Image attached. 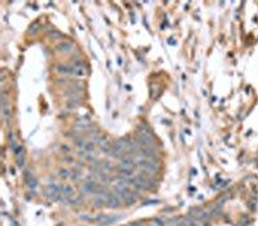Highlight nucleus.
<instances>
[{
	"instance_id": "nucleus-1",
	"label": "nucleus",
	"mask_w": 258,
	"mask_h": 226,
	"mask_svg": "<svg viewBox=\"0 0 258 226\" xmlns=\"http://www.w3.org/2000/svg\"><path fill=\"white\" fill-rule=\"evenodd\" d=\"M119 220V216L116 217H112V216H106V215H98L97 217L92 218V222H96V224H99V225H110V224H114Z\"/></svg>"
},
{
	"instance_id": "nucleus-2",
	"label": "nucleus",
	"mask_w": 258,
	"mask_h": 226,
	"mask_svg": "<svg viewBox=\"0 0 258 226\" xmlns=\"http://www.w3.org/2000/svg\"><path fill=\"white\" fill-rule=\"evenodd\" d=\"M106 199H107V206L110 208H119L120 207V199L116 194H114L111 191L106 193Z\"/></svg>"
},
{
	"instance_id": "nucleus-3",
	"label": "nucleus",
	"mask_w": 258,
	"mask_h": 226,
	"mask_svg": "<svg viewBox=\"0 0 258 226\" xmlns=\"http://www.w3.org/2000/svg\"><path fill=\"white\" fill-rule=\"evenodd\" d=\"M137 165V162L135 160H133L131 156H123L120 159V168H127V169H133L134 167Z\"/></svg>"
},
{
	"instance_id": "nucleus-4",
	"label": "nucleus",
	"mask_w": 258,
	"mask_h": 226,
	"mask_svg": "<svg viewBox=\"0 0 258 226\" xmlns=\"http://www.w3.org/2000/svg\"><path fill=\"white\" fill-rule=\"evenodd\" d=\"M2 113H3V118L5 120H8L10 116V106L8 104V101H6L5 93L2 94Z\"/></svg>"
},
{
	"instance_id": "nucleus-5",
	"label": "nucleus",
	"mask_w": 258,
	"mask_h": 226,
	"mask_svg": "<svg viewBox=\"0 0 258 226\" xmlns=\"http://www.w3.org/2000/svg\"><path fill=\"white\" fill-rule=\"evenodd\" d=\"M14 152V156H16V160H17V165L18 167H23L25 164V150H23V146L18 145V147L13 151Z\"/></svg>"
},
{
	"instance_id": "nucleus-6",
	"label": "nucleus",
	"mask_w": 258,
	"mask_h": 226,
	"mask_svg": "<svg viewBox=\"0 0 258 226\" xmlns=\"http://www.w3.org/2000/svg\"><path fill=\"white\" fill-rule=\"evenodd\" d=\"M56 49L58 50V52H62V53H69V52H71V50L74 49V45H73V43H71V41L63 40V41H61L60 44L56 47Z\"/></svg>"
},
{
	"instance_id": "nucleus-7",
	"label": "nucleus",
	"mask_w": 258,
	"mask_h": 226,
	"mask_svg": "<svg viewBox=\"0 0 258 226\" xmlns=\"http://www.w3.org/2000/svg\"><path fill=\"white\" fill-rule=\"evenodd\" d=\"M96 187H97V184H96V182H84V185L80 187V193H81V195H85V194H94Z\"/></svg>"
},
{
	"instance_id": "nucleus-8",
	"label": "nucleus",
	"mask_w": 258,
	"mask_h": 226,
	"mask_svg": "<svg viewBox=\"0 0 258 226\" xmlns=\"http://www.w3.org/2000/svg\"><path fill=\"white\" fill-rule=\"evenodd\" d=\"M56 70L61 72V74H70V75H75V67L73 65H57Z\"/></svg>"
},
{
	"instance_id": "nucleus-9",
	"label": "nucleus",
	"mask_w": 258,
	"mask_h": 226,
	"mask_svg": "<svg viewBox=\"0 0 258 226\" xmlns=\"http://www.w3.org/2000/svg\"><path fill=\"white\" fill-rule=\"evenodd\" d=\"M25 181H26V185L28 187H31V189H35L38 185V180L35 178L34 174L31 172H28V171H25Z\"/></svg>"
},
{
	"instance_id": "nucleus-10",
	"label": "nucleus",
	"mask_w": 258,
	"mask_h": 226,
	"mask_svg": "<svg viewBox=\"0 0 258 226\" xmlns=\"http://www.w3.org/2000/svg\"><path fill=\"white\" fill-rule=\"evenodd\" d=\"M139 154L145 159H150V160H154V158L156 156V152L154 151L152 147H141Z\"/></svg>"
},
{
	"instance_id": "nucleus-11",
	"label": "nucleus",
	"mask_w": 258,
	"mask_h": 226,
	"mask_svg": "<svg viewBox=\"0 0 258 226\" xmlns=\"http://www.w3.org/2000/svg\"><path fill=\"white\" fill-rule=\"evenodd\" d=\"M58 189H60V193H62L64 196H74V193H75V189L71 186V185H58Z\"/></svg>"
},
{
	"instance_id": "nucleus-12",
	"label": "nucleus",
	"mask_w": 258,
	"mask_h": 226,
	"mask_svg": "<svg viewBox=\"0 0 258 226\" xmlns=\"http://www.w3.org/2000/svg\"><path fill=\"white\" fill-rule=\"evenodd\" d=\"M83 202V195H74V196H70V199H69V204H71V206H79Z\"/></svg>"
},
{
	"instance_id": "nucleus-13",
	"label": "nucleus",
	"mask_w": 258,
	"mask_h": 226,
	"mask_svg": "<svg viewBox=\"0 0 258 226\" xmlns=\"http://www.w3.org/2000/svg\"><path fill=\"white\" fill-rule=\"evenodd\" d=\"M156 185H157L156 182H155V181H152L151 178H150V180L146 182V184H145V186H143V190H147V191H154L155 189L157 187Z\"/></svg>"
},
{
	"instance_id": "nucleus-14",
	"label": "nucleus",
	"mask_w": 258,
	"mask_h": 226,
	"mask_svg": "<svg viewBox=\"0 0 258 226\" xmlns=\"http://www.w3.org/2000/svg\"><path fill=\"white\" fill-rule=\"evenodd\" d=\"M221 212H222V206H221V204H217V206H214V207L212 208V211L209 212V215H210L212 217H216V216H219Z\"/></svg>"
},
{
	"instance_id": "nucleus-15",
	"label": "nucleus",
	"mask_w": 258,
	"mask_h": 226,
	"mask_svg": "<svg viewBox=\"0 0 258 226\" xmlns=\"http://www.w3.org/2000/svg\"><path fill=\"white\" fill-rule=\"evenodd\" d=\"M107 193V187L105 185H98L97 184V187H96V190H94V194L96 195H103Z\"/></svg>"
},
{
	"instance_id": "nucleus-16",
	"label": "nucleus",
	"mask_w": 258,
	"mask_h": 226,
	"mask_svg": "<svg viewBox=\"0 0 258 226\" xmlns=\"http://www.w3.org/2000/svg\"><path fill=\"white\" fill-rule=\"evenodd\" d=\"M70 178L73 180V181L80 180V172H79L77 169H71L70 171Z\"/></svg>"
},
{
	"instance_id": "nucleus-17",
	"label": "nucleus",
	"mask_w": 258,
	"mask_h": 226,
	"mask_svg": "<svg viewBox=\"0 0 258 226\" xmlns=\"http://www.w3.org/2000/svg\"><path fill=\"white\" fill-rule=\"evenodd\" d=\"M85 143H87V142L84 141V138H83V137H76V138H75V145H76V146H77L79 149H84Z\"/></svg>"
},
{
	"instance_id": "nucleus-18",
	"label": "nucleus",
	"mask_w": 258,
	"mask_h": 226,
	"mask_svg": "<svg viewBox=\"0 0 258 226\" xmlns=\"http://www.w3.org/2000/svg\"><path fill=\"white\" fill-rule=\"evenodd\" d=\"M182 224H185V221H183V218H181V217L172 218V220H170V225L172 226H181Z\"/></svg>"
},
{
	"instance_id": "nucleus-19",
	"label": "nucleus",
	"mask_w": 258,
	"mask_h": 226,
	"mask_svg": "<svg viewBox=\"0 0 258 226\" xmlns=\"http://www.w3.org/2000/svg\"><path fill=\"white\" fill-rule=\"evenodd\" d=\"M84 149L87 150L88 152H93V151H94V149H96V143L93 142V141H89V142H87V143H85Z\"/></svg>"
},
{
	"instance_id": "nucleus-20",
	"label": "nucleus",
	"mask_w": 258,
	"mask_h": 226,
	"mask_svg": "<svg viewBox=\"0 0 258 226\" xmlns=\"http://www.w3.org/2000/svg\"><path fill=\"white\" fill-rule=\"evenodd\" d=\"M60 177H61L62 180L69 178V177H70V171L66 169V168H61V169H60Z\"/></svg>"
},
{
	"instance_id": "nucleus-21",
	"label": "nucleus",
	"mask_w": 258,
	"mask_h": 226,
	"mask_svg": "<svg viewBox=\"0 0 258 226\" xmlns=\"http://www.w3.org/2000/svg\"><path fill=\"white\" fill-rule=\"evenodd\" d=\"M51 36H52V39H61V38H63V35L61 32H58L57 30H52Z\"/></svg>"
},
{
	"instance_id": "nucleus-22",
	"label": "nucleus",
	"mask_w": 258,
	"mask_h": 226,
	"mask_svg": "<svg viewBox=\"0 0 258 226\" xmlns=\"http://www.w3.org/2000/svg\"><path fill=\"white\" fill-rule=\"evenodd\" d=\"M99 176H101V180L103 181V184H109V182L111 181V177H109L106 173H101Z\"/></svg>"
},
{
	"instance_id": "nucleus-23",
	"label": "nucleus",
	"mask_w": 258,
	"mask_h": 226,
	"mask_svg": "<svg viewBox=\"0 0 258 226\" xmlns=\"http://www.w3.org/2000/svg\"><path fill=\"white\" fill-rule=\"evenodd\" d=\"M84 182H96V177L93 174H88L87 177H84Z\"/></svg>"
},
{
	"instance_id": "nucleus-24",
	"label": "nucleus",
	"mask_w": 258,
	"mask_h": 226,
	"mask_svg": "<svg viewBox=\"0 0 258 226\" xmlns=\"http://www.w3.org/2000/svg\"><path fill=\"white\" fill-rule=\"evenodd\" d=\"M152 224H154L155 226H164V222H163L161 218H155V220L152 221Z\"/></svg>"
},
{
	"instance_id": "nucleus-25",
	"label": "nucleus",
	"mask_w": 258,
	"mask_h": 226,
	"mask_svg": "<svg viewBox=\"0 0 258 226\" xmlns=\"http://www.w3.org/2000/svg\"><path fill=\"white\" fill-rule=\"evenodd\" d=\"M87 154H88V151L85 150V149H79V151H77V155L80 156V158H84Z\"/></svg>"
},
{
	"instance_id": "nucleus-26",
	"label": "nucleus",
	"mask_w": 258,
	"mask_h": 226,
	"mask_svg": "<svg viewBox=\"0 0 258 226\" xmlns=\"http://www.w3.org/2000/svg\"><path fill=\"white\" fill-rule=\"evenodd\" d=\"M36 27H38V23H32V26H30V32L31 34L36 32Z\"/></svg>"
},
{
	"instance_id": "nucleus-27",
	"label": "nucleus",
	"mask_w": 258,
	"mask_h": 226,
	"mask_svg": "<svg viewBox=\"0 0 258 226\" xmlns=\"http://www.w3.org/2000/svg\"><path fill=\"white\" fill-rule=\"evenodd\" d=\"M131 226H150L147 222H135V224H132Z\"/></svg>"
},
{
	"instance_id": "nucleus-28",
	"label": "nucleus",
	"mask_w": 258,
	"mask_h": 226,
	"mask_svg": "<svg viewBox=\"0 0 258 226\" xmlns=\"http://www.w3.org/2000/svg\"><path fill=\"white\" fill-rule=\"evenodd\" d=\"M75 167L77 169H80V168H84V163H81V162H76L75 163Z\"/></svg>"
},
{
	"instance_id": "nucleus-29",
	"label": "nucleus",
	"mask_w": 258,
	"mask_h": 226,
	"mask_svg": "<svg viewBox=\"0 0 258 226\" xmlns=\"http://www.w3.org/2000/svg\"><path fill=\"white\" fill-rule=\"evenodd\" d=\"M63 160H64V162H69V163H74V159L71 156H64Z\"/></svg>"
},
{
	"instance_id": "nucleus-30",
	"label": "nucleus",
	"mask_w": 258,
	"mask_h": 226,
	"mask_svg": "<svg viewBox=\"0 0 258 226\" xmlns=\"http://www.w3.org/2000/svg\"><path fill=\"white\" fill-rule=\"evenodd\" d=\"M244 221H247V217H243L241 222H244ZM240 226H248V224H245V225H240Z\"/></svg>"
}]
</instances>
